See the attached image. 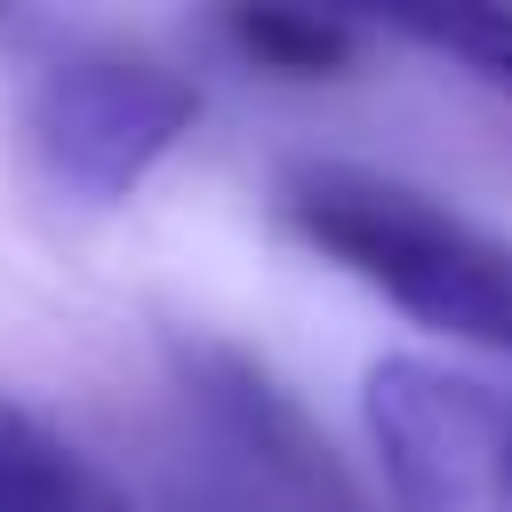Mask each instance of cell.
Instances as JSON below:
<instances>
[{"instance_id":"cell-4","label":"cell","mask_w":512,"mask_h":512,"mask_svg":"<svg viewBox=\"0 0 512 512\" xmlns=\"http://www.w3.org/2000/svg\"><path fill=\"white\" fill-rule=\"evenodd\" d=\"M208 392H216V408H224V424L304 496V504H320V512H368L360 504V488L336 472V456H328V440L312 432V416L256 368V360H240V352H208Z\"/></svg>"},{"instance_id":"cell-3","label":"cell","mask_w":512,"mask_h":512,"mask_svg":"<svg viewBox=\"0 0 512 512\" xmlns=\"http://www.w3.org/2000/svg\"><path fill=\"white\" fill-rule=\"evenodd\" d=\"M360 424L392 488V512H512L504 384L424 352H392L360 384Z\"/></svg>"},{"instance_id":"cell-6","label":"cell","mask_w":512,"mask_h":512,"mask_svg":"<svg viewBox=\"0 0 512 512\" xmlns=\"http://www.w3.org/2000/svg\"><path fill=\"white\" fill-rule=\"evenodd\" d=\"M216 32H224V48H232L248 72L288 80V88L344 80V72L360 64V24L312 16V8H224Z\"/></svg>"},{"instance_id":"cell-5","label":"cell","mask_w":512,"mask_h":512,"mask_svg":"<svg viewBox=\"0 0 512 512\" xmlns=\"http://www.w3.org/2000/svg\"><path fill=\"white\" fill-rule=\"evenodd\" d=\"M0 512H136V496L40 408L0 400Z\"/></svg>"},{"instance_id":"cell-2","label":"cell","mask_w":512,"mask_h":512,"mask_svg":"<svg viewBox=\"0 0 512 512\" xmlns=\"http://www.w3.org/2000/svg\"><path fill=\"white\" fill-rule=\"evenodd\" d=\"M192 120H200L192 72L120 40H72L24 88L32 168L64 208H88V216L136 200L144 176L192 136Z\"/></svg>"},{"instance_id":"cell-7","label":"cell","mask_w":512,"mask_h":512,"mask_svg":"<svg viewBox=\"0 0 512 512\" xmlns=\"http://www.w3.org/2000/svg\"><path fill=\"white\" fill-rule=\"evenodd\" d=\"M400 40H424L432 56L464 64L472 80L512 96V8H432V16H392Z\"/></svg>"},{"instance_id":"cell-1","label":"cell","mask_w":512,"mask_h":512,"mask_svg":"<svg viewBox=\"0 0 512 512\" xmlns=\"http://www.w3.org/2000/svg\"><path fill=\"white\" fill-rule=\"evenodd\" d=\"M280 224L408 320L480 352H512V240L440 192L360 160H312L280 176Z\"/></svg>"}]
</instances>
